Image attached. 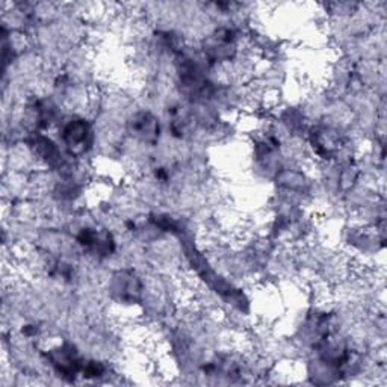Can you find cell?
<instances>
[{
	"label": "cell",
	"mask_w": 387,
	"mask_h": 387,
	"mask_svg": "<svg viewBox=\"0 0 387 387\" xmlns=\"http://www.w3.org/2000/svg\"><path fill=\"white\" fill-rule=\"evenodd\" d=\"M67 146L74 153H81L85 150V144L90 137V129L83 121H71V123L64 129L62 134Z\"/></svg>",
	"instance_id": "obj_1"
}]
</instances>
